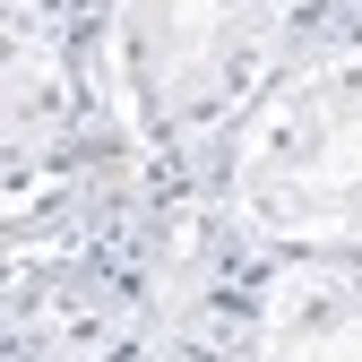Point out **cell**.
<instances>
[{"label": "cell", "instance_id": "4", "mask_svg": "<svg viewBox=\"0 0 362 362\" xmlns=\"http://www.w3.org/2000/svg\"><path fill=\"white\" fill-rule=\"evenodd\" d=\"M242 362H362V250H267Z\"/></svg>", "mask_w": 362, "mask_h": 362}, {"label": "cell", "instance_id": "6", "mask_svg": "<svg viewBox=\"0 0 362 362\" xmlns=\"http://www.w3.org/2000/svg\"><path fill=\"white\" fill-rule=\"evenodd\" d=\"M52 9H61V18H78L86 35H95V26H104V9H112V0H52Z\"/></svg>", "mask_w": 362, "mask_h": 362}, {"label": "cell", "instance_id": "3", "mask_svg": "<svg viewBox=\"0 0 362 362\" xmlns=\"http://www.w3.org/2000/svg\"><path fill=\"white\" fill-rule=\"evenodd\" d=\"M86 26L52 0H0V199H26L95 129Z\"/></svg>", "mask_w": 362, "mask_h": 362}, {"label": "cell", "instance_id": "1", "mask_svg": "<svg viewBox=\"0 0 362 362\" xmlns=\"http://www.w3.org/2000/svg\"><path fill=\"white\" fill-rule=\"evenodd\" d=\"M328 0H112L86 35L95 104L156 173H207L242 112L302 52H320Z\"/></svg>", "mask_w": 362, "mask_h": 362}, {"label": "cell", "instance_id": "5", "mask_svg": "<svg viewBox=\"0 0 362 362\" xmlns=\"http://www.w3.org/2000/svg\"><path fill=\"white\" fill-rule=\"evenodd\" d=\"M337 35H362V0H328V26H320V43H337Z\"/></svg>", "mask_w": 362, "mask_h": 362}, {"label": "cell", "instance_id": "2", "mask_svg": "<svg viewBox=\"0 0 362 362\" xmlns=\"http://www.w3.org/2000/svg\"><path fill=\"white\" fill-rule=\"evenodd\" d=\"M233 224L276 250H362V35L302 52L216 156Z\"/></svg>", "mask_w": 362, "mask_h": 362}]
</instances>
